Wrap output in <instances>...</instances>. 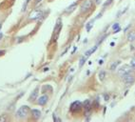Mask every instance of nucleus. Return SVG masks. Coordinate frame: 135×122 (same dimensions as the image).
I'll return each mask as SVG.
<instances>
[{
  "instance_id": "f257e3e1",
  "label": "nucleus",
  "mask_w": 135,
  "mask_h": 122,
  "mask_svg": "<svg viewBox=\"0 0 135 122\" xmlns=\"http://www.w3.org/2000/svg\"><path fill=\"white\" fill-rule=\"evenodd\" d=\"M29 111H30V108H29L28 106H26V105H24V106H21L17 110V112H16V117L18 118H25L27 115H28L29 114Z\"/></svg>"
},
{
  "instance_id": "9d476101",
  "label": "nucleus",
  "mask_w": 135,
  "mask_h": 122,
  "mask_svg": "<svg viewBox=\"0 0 135 122\" xmlns=\"http://www.w3.org/2000/svg\"><path fill=\"white\" fill-rule=\"evenodd\" d=\"M97 48H98V45H96V46H94V47H92V49H89L88 51H87L86 53H85V56H86V57H88L89 55H92V54L97 50Z\"/></svg>"
},
{
  "instance_id": "2eb2a0df",
  "label": "nucleus",
  "mask_w": 135,
  "mask_h": 122,
  "mask_svg": "<svg viewBox=\"0 0 135 122\" xmlns=\"http://www.w3.org/2000/svg\"><path fill=\"white\" fill-rule=\"evenodd\" d=\"M127 40L128 41H134L135 40V32H128V34H127Z\"/></svg>"
},
{
  "instance_id": "a878e982",
  "label": "nucleus",
  "mask_w": 135,
  "mask_h": 122,
  "mask_svg": "<svg viewBox=\"0 0 135 122\" xmlns=\"http://www.w3.org/2000/svg\"><path fill=\"white\" fill-rule=\"evenodd\" d=\"M2 38H3V33H2V32H0V40L2 39Z\"/></svg>"
},
{
  "instance_id": "5701e85b",
  "label": "nucleus",
  "mask_w": 135,
  "mask_h": 122,
  "mask_svg": "<svg viewBox=\"0 0 135 122\" xmlns=\"http://www.w3.org/2000/svg\"><path fill=\"white\" fill-rule=\"evenodd\" d=\"M95 2H96V4L97 5H99L102 3V0H95Z\"/></svg>"
},
{
  "instance_id": "7ed1b4c3",
  "label": "nucleus",
  "mask_w": 135,
  "mask_h": 122,
  "mask_svg": "<svg viewBox=\"0 0 135 122\" xmlns=\"http://www.w3.org/2000/svg\"><path fill=\"white\" fill-rule=\"evenodd\" d=\"M92 0H85L84 3L81 5V12H88L92 7Z\"/></svg>"
},
{
  "instance_id": "dca6fc26",
  "label": "nucleus",
  "mask_w": 135,
  "mask_h": 122,
  "mask_svg": "<svg viewBox=\"0 0 135 122\" xmlns=\"http://www.w3.org/2000/svg\"><path fill=\"white\" fill-rule=\"evenodd\" d=\"M87 57H86V56H83L82 58L80 59V62H79V67H82L84 64H85V62H86V60H87Z\"/></svg>"
},
{
  "instance_id": "9b49d317",
  "label": "nucleus",
  "mask_w": 135,
  "mask_h": 122,
  "mask_svg": "<svg viewBox=\"0 0 135 122\" xmlns=\"http://www.w3.org/2000/svg\"><path fill=\"white\" fill-rule=\"evenodd\" d=\"M32 114L35 119H38L41 116V112L37 109H33V110H32Z\"/></svg>"
},
{
  "instance_id": "bb28decb",
  "label": "nucleus",
  "mask_w": 135,
  "mask_h": 122,
  "mask_svg": "<svg viewBox=\"0 0 135 122\" xmlns=\"http://www.w3.org/2000/svg\"><path fill=\"white\" fill-rule=\"evenodd\" d=\"M47 71H49V68H45V69H44V72H47Z\"/></svg>"
},
{
  "instance_id": "f03ea898",
  "label": "nucleus",
  "mask_w": 135,
  "mask_h": 122,
  "mask_svg": "<svg viewBox=\"0 0 135 122\" xmlns=\"http://www.w3.org/2000/svg\"><path fill=\"white\" fill-rule=\"evenodd\" d=\"M131 69H132V68H131L129 65H123V66L118 70V75H121V76H124V75H126L131 74V72H132Z\"/></svg>"
},
{
  "instance_id": "4be33fe9",
  "label": "nucleus",
  "mask_w": 135,
  "mask_h": 122,
  "mask_svg": "<svg viewBox=\"0 0 135 122\" xmlns=\"http://www.w3.org/2000/svg\"><path fill=\"white\" fill-rule=\"evenodd\" d=\"M111 2H112V0H107V2L104 4V8H105V7H107L108 5H110Z\"/></svg>"
},
{
  "instance_id": "1a4fd4ad",
  "label": "nucleus",
  "mask_w": 135,
  "mask_h": 122,
  "mask_svg": "<svg viewBox=\"0 0 135 122\" xmlns=\"http://www.w3.org/2000/svg\"><path fill=\"white\" fill-rule=\"evenodd\" d=\"M76 7H77V2H75V3H73V4H72L71 6H69L66 10H65V12L66 13H71V12H72L74 10L76 9Z\"/></svg>"
},
{
  "instance_id": "6ab92c4d",
  "label": "nucleus",
  "mask_w": 135,
  "mask_h": 122,
  "mask_svg": "<svg viewBox=\"0 0 135 122\" xmlns=\"http://www.w3.org/2000/svg\"><path fill=\"white\" fill-rule=\"evenodd\" d=\"M105 76H106V72H100V74H99V78L100 80H104V78H105Z\"/></svg>"
},
{
  "instance_id": "4468645a",
  "label": "nucleus",
  "mask_w": 135,
  "mask_h": 122,
  "mask_svg": "<svg viewBox=\"0 0 135 122\" xmlns=\"http://www.w3.org/2000/svg\"><path fill=\"white\" fill-rule=\"evenodd\" d=\"M121 63V61L120 60H117V61H115V62H113V63L110 65V67H109V69H110V71H115L116 68L118 67V65Z\"/></svg>"
},
{
  "instance_id": "ddd939ff",
  "label": "nucleus",
  "mask_w": 135,
  "mask_h": 122,
  "mask_svg": "<svg viewBox=\"0 0 135 122\" xmlns=\"http://www.w3.org/2000/svg\"><path fill=\"white\" fill-rule=\"evenodd\" d=\"M37 95H38V88H36L35 90L32 92V94L31 95V96H30V101L35 100L36 97H37Z\"/></svg>"
},
{
  "instance_id": "6e6552de",
  "label": "nucleus",
  "mask_w": 135,
  "mask_h": 122,
  "mask_svg": "<svg viewBox=\"0 0 135 122\" xmlns=\"http://www.w3.org/2000/svg\"><path fill=\"white\" fill-rule=\"evenodd\" d=\"M48 100H49V97L47 96V95H42V96H40L39 98H38L37 103H38L39 105H41V106H44V105L47 104Z\"/></svg>"
},
{
  "instance_id": "20e7f679",
  "label": "nucleus",
  "mask_w": 135,
  "mask_h": 122,
  "mask_svg": "<svg viewBox=\"0 0 135 122\" xmlns=\"http://www.w3.org/2000/svg\"><path fill=\"white\" fill-rule=\"evenodd\" d=\"M43 15V12L42 11H40V10H34V11H32L31 13H30V15H29V18L31 20H37L41 18Z\"/></svg>"
},
{
  "instance_id": "f8f14e48",
  "label": "nucleus",
  "mask_w": 135,
  "mask_h": 122,
  "mask_svg": "<svg viewBox=\"0 0 135 122\" xmlns=\"http://www.w3.org/2000/svg\"><path fill=\"white\" fill-rule=\"evenodd\" d=\"M83 106L86 111H89L91 108H92V103H91V101L88 99H87V100H85L83 102Z\"/></svg>"
},
{
  "instance_id": "b1692460",
  "label": "nucleus",
  "mask_w": 135,
  "mask_h": 122,
  "mask_svg": "<svg viewBox=\"0 0 135 122\" xmlns=\"http://www.w3.org/2000/svg\"><path fill=\"white\" fill-rule=\"evenodd\" d=\"M5 53H6V51H1V50H0V56H1V55H4Z\"/></svg>"
},
{
  "instance_id": "0eeeda50",
  "label": "nucleus",
  "mask_w": 135,
  "mask_h": 122,
  "mask_svg": "<svg viewBox=\"0 0 135 122\" xmlns=\"http://www.w3.org/2000/svg\"><path fill=\"white\" fill-rule=\"evenodd\" d=\"M61 29H62V22H61V19H58L57 20V22L55 24V27H54V34H56V36H58L59 34V32L61 31Z\"/></svg>"
},
{
  "instance_id": "cd10ccee",
  "label": "nucleus",
  "mask_w": 135,
  "mask_h": 122,
  "mask_svg": "<svg viewBox=\"0 0 135 122\" xmlns=\"http://www.w3.org/2000/svg\"><path fill=\"white\" fill-rule=\"evenodd\" d=\"M76 51V47H74V49H73V51H72V54H73V53H74V51Z\"/></svg>"
},
{
  "instance_id": "39448f33",
  "label": "nucleus",
  "mask_w": 135,
  "mask_h": 122,
  "mask_svg": "<svg viewBox=\"0 0 135 122\" xmlns=\"http://www.w3.org/2000/svg\"><path fill=\"white\" fill-rule=\"evenodd\" d=\"M122 79H123L124 83L127 85V86H130L133 84L134 82V76L131 75V74H128V75H126L122 76Z\"/></svg>"
},
{
  "instance_id": "393cba45",
  "label": "nucleus",
  "mask_w": 135,
  "mask_h": 122,
  "mask_svg": "<svg viewBox=\"0 0 135 122\" xmlns=\"http://www.w3.org/2000/svg\"><path fill=\"white\" fill-rule=\"evenodd\" d=\"M42 0H35V4H39Z\"/></svg>"
},
{
  "instance_id": "f3484780",
  "label": "nucleus",
  "mask_w": 135,
  "mask_h": 122,
  "mask_svg": "<svg viewBox=\"0 0 135 122\" xmlns=\"http://www.w3.org/2000/svg\"><path fill=\"white\" fill-rule=\"evenodd\" d=\"M92 26H93V21H91V22H88V23H87V31L88 32H89V31L92 30Z\"/></svg>"
},
{
  "instance_id": "c85d7f7f",
  "label": "nucleus",
  "mask_w": 135,
  "mask_h": 122,
  "mask_svg": "<svg viewBox=\"0 0 135 122\" xmlns=\"http://www.w3.org/2000/svg\"><path fill=\"white\" fill-rule=\"evenodd\" d=\"M105 98H106V99H107H107H108V95H106V96H105Z\"/></svg>"
},
{
  "instance_id": "2f4dec72",
  "label": "nucleus",
  "mask_w": 135,
  "mask_h": 122,
  "mask_svg": "<svg viewBox=\"0 0 135 122\" xmlns=\"http://www.w3.org/2000/svg\"><path fill=\"white\" fill-rule=\"evenodd\" d=\"M1 28H2V24H0V30H1Z\"/></svg>"
},
{
  "instance_id": "412c9836",
  "label": "nucleus",
  "mask_w": 135,
  "mask_h": 122,
  "mask_svg": "<svg viewBox=\"0 0 135 122\" xmlns=\"http://www.w3.org/2000/svg\"><path fill=\"white\" fill-rule=\"evenodd\" d=\"M118 29H120V25L118 23H115L114 25H112V30H113V31H116V30H118Z\"/></svg>"
},
{
  "instance_id": "7c9ffc66",
  "label": "nucleus",
  "mask_w": 135,
  "mask_h": 122,
  "mask_svg": "<svg viewBox=\"0 0 135 122\" xmlns=\"http://www.w3.org/2000/svg\"><path fill=\"white\" fill-rule=\"evenodd\" d=\"M99 64H100V65H101V64H103V60H100V61H99Z\"/></svg>"
},
{
  "instance_id": "423d86ee",
  "label": "nucleus",
  "mask_w": 135,
  "mask_h": 122,
  "mask_svg": "<svg viewBox=\"0 0 135 122\" xmlns=\"http://www.w3.org/2000/svg\"><path fill=\"white\" fill-rule=\"evenodd\" d=\"M82 106H83V104L80 102V101H74L71 105V111H72V113H77V112L81 111Z\"/></svg>"
},
{
  "instance_id": "a211bd4d",
  "label": "nucleus",
  "mask_w": 135,
  "mask_h": 122,
  "mask_svg": "<svg viewBox=\"0 0 135 122\" xmlns=\"http://www.w3.org/2000/svg\"><path fill=\"white\" fill-rule=\"evenodd\" d=\"M30 3V0H25V3L23 5V8H22V12H25L27 10V7H28V4Z\"/></svg>"
},
{
  "instance_id": "aec40b11",
  "label": "nucleus",
  "mask_w": 135,
  "mask_h": 122,
  "mask_svg": "<svg viewBox=\"0 0 135 122\" xmlns=\"http://www.w3.org/2000/svg\"><path fill=\"white\" fill-rule=\"evenodd\" d=\"M129 66H130L132 69H135V57L130 60V62H129Z\"/></svg>"
},
{
  "instance_id": "c756f323",
  "label": "nucleus",
  "mask_w": 135,
  "mask_h": 122,
  "mask_svg": "<svg viewBox=\"0 0 135 122\" xmlns=\"http://www.w3.org/2000/svg\"><path fill=\"white\" fill-rule=\"evenodd\" d=\"M114 45H115V44H114V42H111V43H110V46H114Z\"/></svg>"
}]
</instances>
